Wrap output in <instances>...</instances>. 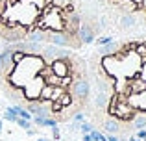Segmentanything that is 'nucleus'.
<instances>
[{
    "instance_id": "obj_1",
    "label": "nucleus",
    "mask_w": 146,
    "mask_h": 141,
    "mask_svg": "<svg viewBox=\"0 0 146 141\" xmlns=\"http://www.w3.org/2000/svg\"><path fill=\"white\" fill-rule=\"evenodd\" d=\"M44 67V59L39 54H26L19 63H15L13 71L9 72V82L15 87L22 89L32 78H35Z\"/></svg>"
},
{
    "instance_id": "obj_2",
    "label": "nucleus",
    "mask_w": 146,
    "mask_h": 141,
    "mask_svg": "<svg viewBox=\"0 0 146 141\" xmlns=\"http://www.w3.org/2000/svg\"><path fill=\"white\" fill-rule=\"evenodd\" d=\"M41 30H54V32H61L65 30V17L61 7H50L44 13V17L39 22Z\"/></svg>"
},
{
    "instance_id": "obj_3",
    "label": "nucleus",
    "mask_w": 146,
    "mask_h": 141,
    "mask_svg": "<svg viewBox=\"0 0 146 141\" xmlns=\"http://www.w3.org/2000/svg\"><path fill=\"white\" fill-rule=\"evenodd\" d=\"M41 58L44 59L46 63L54 61V59H67L70 56V50L63 47H56V45H46V47L41 48Z\"/></svg>"
},
{
    "instance_id": "obj_4",
    "label": "nucleus",
    "mask_w": 146,
    "mask_h": 141,
    "mask_svg": "<svg viewBox=\"0 0 146 141\" xmlns=\"http://www.w3.org/2000/svg\"><path fill=\"white\" fill-rule=\"evenodd\" d=\"M43 86H44V78L41 74H37L35 78H32L24 87H22V91H24V98L30 100V102H32V100H39V93H41V89H43Z\"/></svg>"
},
{
    "instance_id": "obj_5",
    "label": "nucleus",
    "mask_w": 146,
    "mask_h": 141,
    "mask_svg": "<svg viewBox=\"0 0 146 141\" xmlns=\"http://www.w3.org/2000/svg\"><path fill=\"white\" fill-rule=\"evenodd\" d=\"M109 113H111V115H115L117 119H124V121H129V119L135 117L131 106H129L128 102H117V98H115L113 104H111Z\"/></svg>"
},
{
    "instance_id": "obj_6",
    "label": "nucleus",
    "mask_w": 146,
    "mask_h": 141,
    "mask_svg": "<svg viewBox=\"0 0 146 141\" xmlns=\"http://www.w3.org/2000/svg\"><path fill=\"white\" fill-rule=\"evenodd\" d=\"M46 43L50 45H56V47H70L72 45V37L68 33H65L63 30L61 32H54V30H46Z\"/></svg>"
},
{
    "instance_id": "obj_7",
    "label": "nucleus",
    "mask_w": 146,
    "mask_h": 141,
    "mask_svg": "<svg viewBox=\"0 0 146 141\" xmlns=\"http://www.w3.org/2000/svg\"><path fill=\"white\" fill-rule=\"evenodd\" d=\"M91 93V86L87 80H76L74 86H72V95H74L78 100H87V97H89Z\"/></svg>"
},
{
    "instance_id": "obj_8",
    "label": "nucleus",
    "mask_w": 146,
    "mask_h": 141,
    "mask_svg": "<svg viewBox=\"0 0 146 141\" xmlns=\"http://www.w3.org/2000/svg\"><path fill=\"white\" fill-rule=\"evenodd\" d=\"M76 35H78V39H80V43H83V45H91V43H94V30H93V26H89V24H80L78 26V30H76Z\"/></svg>"
},
{
    "instance_id": "obj_9",
    "label": "nucleus",
    "mask_w": 146,
    "mask_h": 141,
    "mask_svg": "<svg viewBox=\"0 0 146 141\" xmlns=\"http://www.w3.org/2000/svg\"><path fill=\"white\" fill-rule=\"evenodd\" d=\"M50 71L57 78H65V76L70 74V67H68L67 59H54V61H50Z\"/></svg>"
},
{
    "instance_id": "obj_10",
    "label": "nucleus",
    "mask_w": 146,
    "mask_h": 141,
    "mask_svg": "<svg viewBox=\"0 0 146 141\" xmlns=\"http://www.w3.org/2000/svg\"><path fill=\"white\" fill-rule=\"evenodd\" d=\"M128 104L131 106L133 110H141V112H146V89L141 91V93H129Z\"/></svg>"
},
{
    "instance_id": "obj_11",
    "label": "nucleus",
    "mask_w": 146,
    "mask_h": 141,
    "mask_svg": "<svg viewBox=\"0 0 146 141\" xmlns=\"http://www.w3.org/2000/svg\"><path fill=\"white\" fill-rule=\"evenodd\" d=\"M128 87H129L128 93H141V91L146 89V82L141 78V74H139V76H133V78L128 80Z\"/></svg>"
},
{
    "instance_id": "obj_12",
    "label": "nucleus",
    "mask_w": 146,
    "mask_h": 141,
    "mask_svg": "<svg viewBox=\"0 0 146 141\" xmlns=\"http://www.w3.org/2000/svg\"><path fill=\"white\" fill-rule=\"evenodd\" d=\"M117 50H118V45H117L115 39H111L109 43L100 45V47H98V54H102V56H113Z\"/></svg>"
},
{
    "instance_id": "obj_13",
    "label": "nucleus",
    "mask_w": 146,
    "mask_h": 141,
    "mask_svg": "<svg viewBox=\"0 0 146 141\" xmlns=\"http://www.w3.org/2000/svg\"><path fill=\"white\" fill-rule=\"evenodd\" d=\"M80 24H82V22H80V15L78 13H70V17L65 19V28L70 30L72 33H76V30H78Z\"/></svg>"
},
{
    "instance_id": "obj_14",
    "label": "nucleus",
    "mask_w": 146,
    "mask_h": 141,
    "mask_svg": "<svg viewBox=\"0 0 146 141\" xmlns=\"http://www.w3.org/2000/svg\"><path fill=\"white\" fill-rule=\"evenodd\" d=\"M26 41H33V43H44L46 41V30H33L26 35Z\"/></svg>"
},
{
    "instance_id": "obj_15",
    "label": "nucleus",
    "mask_w": 146,
    "mask_h": 141,
    "mask_svg": "<svg viewBox=\"0 0 146 141\" xmlns=\"http://www.w3.org/2000/svg\"><path fill=\"white\" fill-rule=\"evenodd\" d=\"M32 121L37 124V126H43V128L57 126V121H56V119H52V117H32Z\"/></svg>"
},
{
    "instance_id": "obj_16",
    "label": "nucleus",
    "mask_w": 146,
    "mask_h": 141,
    "mask_svg": "<svg viewBox=\"0 0 146 141\" xmlns=\"http://www.w3.org/2000/svg\"><path fill=\"white\" fill-rule=\"evenodd\" d=\"M54 87H56V86H50V84H44V86H43V89H41V93H39V100H43V102H50V100H52Z\"/></svg>"
},
{
    "instance_id": "obj_17",
    "label": "nucleus",
    "mask_w": 146,
    "mask_h": 141,
    "mask_svg": "<svg viewBox=\"0 0 146 141\" xmlns=\"http://www.w3.org/2000/svg\"><path fill=\"white\" fill-rule=\"evenodd\" d=\"M107 104H109V97L106 95V91H100L98 89V93H96V97H94V106L96 108H107Z\"/></svg>"
},
{
    "instance_id": "obj_18",
    "label": "nucleus",
    "mask_w": 146,
    "mask_h": 141,
    "mask_svg": "<svg viewBox=\"0 0 146 141\" xmlns=\"http://www.w3.org/2000/svg\"><path fill=\"white\" fill-rule=\"evenodd\" d=\"M104 128H106L107 134H117V132L120 130V123H118L117 119H107L106 123H104Z\"/></svg>"
},
{
    "instance_id": "obj_19",
    "label": "nucleus",
    "mask_w": 146,
    "mask_h": 141,
    "mask_svg": "<svg viewBox=\"0 0 146 141\" xmlns=\"http://www.w3.org/2000/svg\"><path fill=\"white\" fill-rule=\"evenodd\" d=\"M135 17H133V15L131 13H124V15H122V17H120V26H122V28H126V30H128V28H133V26H135Z\"/></svg>"
},
{
    "instance_id": "obj_20",
    "label": "nucleus",
    "mask_w": 146,
    "mask_h": 141,
    "mask_svg": "<svg viewBox=\"0 0 146 141\" xmlns=\"http://www.w3.org/2000/svg\"><path fill=\"white\" fill-rule=\"evenodd\" d=\"M11 108H13L15 110V112H17V115L19 117H21V119H26V121H32V113H30L28 112V110H26V108H22V106H11Z\"/></svg>"
},
{
    "instance_id": "obj_21",
    "label": "nucleus",
    "mask_w": 146,
    "mask_h": 141,
    "mask_svg": "<svg viewBox=\"0 0 146 141\" xmlns=\"http://www.w3.org/2000/svg\"><path fill=\"white\" fill-rule=\"evenodd\" d=\"M57 102H59L63 108L70 106V104H72V97H70V93H68V91H63V93L59 95V98H57Z\"/></svg>"
},
{
    "instance_id": "obj_22",
    "label": "nucleus",
    "mask_w": 146,
    "mask_h": 141,
    "mask_svg": "<svg viewBox=\"0 0 146 141\" xmlns=\"http://www.w3.org/2000/svg\"><path fill=\"white\" fill-rule=\"evenodd\" d=\"M19 119V115H17V112H15L13 108H6V112H4V121H9V123H15V121Z\"/></svg>"
},
{
    "instance_id": "obj_23",
    "label": "nucleus",
    "mask_w": 146,
    "mask_h": 141,
    "mask_svg": "<svg viewBox=\"0 0 146 141\" xmlns=\"http://www.w3.org/2000/svg\"><path fill=\"white\" fill-rule=\"evenodd\" d=\"M133 126L139 130V128H146V115H137L133 117Z\"/></svg>"
},
{
    "instance_id": "obj_24",
    "label": "nucleus",
    "mask_w": 146,
    "mask_h": 141,
    "mask_svg": "<svg viewBox=\"0 0 146 141\" xmlns=\"http://www.w3.org/2000/svg\"><path fill=\"white\" fill-rule=\"evenodd\" d=\"M93 124H91V123H87V121H83V123H80V126H78V130L80 132H82V134H89V132L91 130H93Z\"/></svg>"
},
{
    "instance_id": "obj_25",
    "label": "nucleus",
    "mask_w": 146,
    "mask_h": 141,
    "mask_svg": "<svg viewBox=\"0 0 146 141\" xmlns=\"http://www.w3.org/2000/svg\"><path fill=\"white\" fill-rule=\"evenodd\" d=\"M24 56L26 54L22 50H11V61H13V63H19L22 58H24Z\"/></svg>"
},
{
    "instance_id": "obj_26",
    "label": "nucleus",
    "mask_w": 146,
    "mask_h": 141,
    "mask_svg": "<svg viewBox=\"0 0 146 141\" xmlns=\"http://www.w3.org/2000/svg\"><path fill=\"white\" fill-rule=\"evenodd\" d=\"M28 2L30 4H32V6L33 7H37V9H44V7H46V2H48V0H28Z\"/></svg>"
},
{
    "instance_id": "obj_27",
    "label": "nucleus",
    "mask_w": 146,
    "mask_h": 141,
    "mask_svg": "<svg viewBox=\"0 0 146 141\" xmlns=\"http://www.w3.org/2000/svg\"><path fill=\"white\" fill-rule=\"evenodd\" d=\"M15 123H17L19 126L22 128V130H28V128H32V121H26V119H21V117H19V119L15 121Z\"/></svg>"
},
{
    "instance_id": "obj_28",
    "label": "nucleus",
    "mask_w": 146,
    "mask_h": 141,
    "mask_svg": "<svg viewBox=\"0 0 146 141\" xmlns=\"http://www.w3.org/2000/svg\"><path fill=\"white\" fill-rule=\"evenodd\" d=\"M83 121H85V113H82V112H78L72 117V123H83Z\"/></svg>"
},
{
    "instance_id": "obj_29",
    "label": "nucleus",
    "mask_w": 146,
    "mask_h": 141,
    "mask_svg": "<svg viewBox=\"0 0 146 141\" xmlns=\"http://www.w3.org/2000/svg\"><path fill=\"white\" fill-rule=\"evenodd\" d=\"M56 7H67L68 6V0H50Z\"/></svg>"
},
{
    "instance_id": "obj_30",
    "label": "nucleus",
    "mask_w": 146,
    "mask_h": 141,
    "mask_svg": "<svg viewBox=\"0 0 146 141\" xmlns=\"http://www.w3.org/2000/svg\"><path fill=\"white\" fill-rule=\"evenodd\" d=\"M113 39V37H109V35H106V37H98L96 39V45L100 47V45H106V43H109V41Z\"/></svg>"
},
{
    "instance_id": "obj_31",
    "label": "nucleus",
    "mask_w": 146,
    "mask_h": 141,
    "mask_svg": "<svg viewBox=\"0 0 146 141\" xmlns=\"http://www.w3.org/2000/svg\"><path fill=\"white\" fill-rule=\"evenodd\" d=\"M52 138H54V139H59V138H61L59 128H57V126H52Z\"/></svg>"
},
{
    "instance_id": "obj_32",
    "label": "nucleus",
    "mask_w": 146,
    "mask_h": 141,
    "mask_svg": "<svg viewBox=\"0 0 146 141\" xmlns=\"http://www.w3.org/2000/svg\"><path fill=\"white\" fill-rule=\"evenodd\" d=\"M137 139H146V128H139V132H137Z\"/></svg>"
},
{
    "instance_id": "obj_33",
    "label": "nucleus",
    "mask_w": 146,
    "mask_h": 141,
    "mask_svg": "<svg viewBox=\"0 0 146 141\" xmlns=\"http://www.w3.org/2000/svg\"><path fill=\"white\" fill-rule=\"evenodd\" d=\"M106 139H107V141H120L117 134H109V136H106Z\"/></svg>"
},
{
    "instance_id": "obj_34",
    "label": "nucleus",
    "mask_w": 146,
    "mask_h": 141,
    "mask_svg": "<svg viewBox=\"0 0 146 141\" xmlns=\"http://www.w3.org/2000/svg\"><path fill=\"white\" fill-rule=\"evenodd\" d=\"M2 132H4V119H0V136H2Z\"/></svg>"
},
{
    "instance_id": "obj_35",
    "label": "nucleus",
    "mask_w": 146,
    "mask_h": 141,
    "mask_svg": "<svg viewBox=\"0 0 146 141\" xmlns=\"http://www.w3.org/2000/svg\"><path fill=\"white\" fill-rule=\"evenodd\" d=\"M37 141H50L48 138H43V136H41V138H37Z\"/></svg>"
},
{
    "instance_id": "obj_36",
    "label": "nucleus",
    "mask_w": 146,
    "mask_h": 141,
    "mask_svg": "<svg viewBox=\"0 0 146 141\" xmlns=\"http://www.w3.org/2000/svg\"><path fill=\"white\" fill-rule=\"evenodd\" d=\"M129 141H137V136H129Z\"/></svg>"
},
{
    "instance_id": "obj_37",
    "label": "nucleus",
    "mask_w": 146,
    "mask_h": 141,
    "mask_svg": "<svg viewBox=\"0 0 146 141\" xmlns=\"http://www.w3.org/2000/svg\"><path fill=\"white\" fill-rule=\"evenodd\" d=\"M139 2H141V4H143V6L146 7V0H139Z\"/></svg>"
},
{
    "instance_id": "obj_38",
    "label": "nucleus",
    "mask_w": 146,
    "mask_h": 141,
    "mask_svg": "<svg viewBox=\"0 0 146 141\" xmlns=\"http://www.w3.org/2000/svg\"><path fill=\"white\" fill-rule=\"evenodd\" d=\"M137 141H146V139H137Z\"/></svg>"
}]
</instances>
